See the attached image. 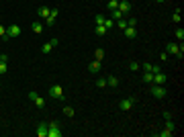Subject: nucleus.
<instances>
[{
  "mask_svg": "<svg viewBox=\"0 0 184 137\" xmlns=\"http://www.w3.org/2000/svg\"><path fill=\"white\" fill-rule=\"evenodd\" d=\"M55 45H59V41H58V39H51V41H47V43H43L41 51H43V53H49V51H51Z\"/></svg>",
  "mask_w": 184,
  "mask_h": 137,
  "instance_id": "9",
  "label": "nucleus"
},
{
  "mask_svg": "<svg viewBox=\"0 0 184 137\" xmlns=\"http://www.w3.org/2000/svg\"><path fill=\"white\" fill-rule=\"evenodd\" d=\"M104 27H107V29L111 31L113 27H115V19H104Z\"/></svg>",
  "mask_w": 184,
  "mask_h": 137,
  "instance_id": "25",
  "label": "nucleus"
},
{
  "mask_svg": "<svg viewBox=\"0 0 184 137\" xmlns=\"http://www.w3.org/2000/svg\"><path fill=\"white\" fill-rule=\"evenodd\" d=\"M119 2H121V0H111V2H108V10H117L119 8Z\"/></svg>",
  "mask_w": 184,
  "mask_h": 137,
  "instance_id": "24",
  "label": "nucleus"
},
{
  "mask_svg": "<svg viewBox=\"0 0 184 137\" xmlns=\"http://www.w3.org/2000/svg\"><path fill=\"white\" fill-rule=\"evenodd\" d=\"M174 37L180 41V43H182V39H184V29H182V27H178V29L174 31Z\"/></svg>",
  "mask_w": 184,
  "mask_h": 137,
  "instance_id": "19",
  "label": "nucleus"
},
{
  "mask_svg": "<svg viewBox=\"0 0 184 137\" xmlns=\"http://www.w3.org/2000/svg\"><path fill=\"white\" fill-rule=\"evenodd\" d=\"M125 37H127V39H135V37H137V29H135V27H127V29H125Z\"/></svg>",
  "mask_w": 184,
  "mask_h": 137,
  "instance_id": "13",
  "label": "nucleus"
},
{
  "mask_svg": "<svg viewBox=\"0 0 184 137\" xmlns=\"http://www.w3.org/2000/svg\"><path fill=\"white\" fill-rule=\"evenodd\" d=\"M37 135L39 137H47V123H39V127H37Z\"/></svg>",
  "mask_w": 184,
  "mask_h": 137,
  "instance_id": "12",
  "label": "nucleus"
},
{
  "mask_svg": "<svg viewBox=\"0 0 184 137\" xmlns=\"http://www.w3.org/2000/svg\"><path fill=\"white\" fill-rule=\"evenodd\" d=\"M49 96L55 98V100H62L63 98V88L59 86V84H53V86L49 88Z\"/></svg>",
  "mask_w": 184,
  "mask_h": 137,
  "instance_id": "3",
  "label": "nucleus"
},
{
  "mask_svg": "<svg viewBox=\"0 0 184 137\" xmlns=\"http://www.w3.org/2000/svg\"><path fill=\"white\" fill-rule=\"evenodd\" d=\"M8 72V66H6V62H2V59H0V76H2V74H6Z\"/></svg>",
  "mask_w": 184,
  "mask_h": 137,
  "instance_id": "27",
  "label": "nucleus"
},
{
  "mask_svg": "<svg viewBox=\"0 0 184 137\" xmlns=\"http://www.w3.org/2000/svg\"><path fill=\"white\" fill-rule=\"evenodd\" d=\"M166 129H168V131H172V133H174V123H172V119H166Z\"/></svg>",
  "mask_w": 184,
  "mask_h": 137,
  "instance_id": "26",
  "label": "nucleus"
},
{
  "mask_svg": "<svg viewBox=\"0 0 184 137\" xmlns=\"http://www.w3.org/2000/svg\"><path fill=\"white\" fill-rule=\"evenodd\" d=\"M158 135H160V137H170V135H172V131H168V129H164V131H160Z\"/></svg>",
  "mask_w": 184,
  "mask_h": 137,
  "instance_id": "35",
  "label": "nucleus"
},
{
  "mask_svg": "<svg viewBox=\"0 0 184 137\" xmlns=\"http://www.w3.org/2000/svg\"><path fill=\"white\" fill-rule=\"evenodd\" d=\"M31 29H33L35 35H41V33H43V25H41V23H33V25H31Z\"/></svg>",
  "mask_w": 184,
  "mask_h": 137,
  "instance_id": "16",
  "label": "nucleus"
},
{
  "mask_svg": "<svg viewBox=\"0 0 184 137\" xmlns=\"http://www.w3.org/2000/svg\"><path fill=\"white\" fill-rule=\"evenodd\" d=\"M0 39L8 41V35H6V27H4V25H0Z\"/></svg>",
  "mask_w": 184,
  "mask_h": 137,
  "instance_id": "22",
  "label": "nucleus"
},
{
  "mask_svg": "<svg viewBox=\"0 0 184 137\" xmlns=\"http://www.w3.org/2000/svg\"><path fill=\"white\" fill-rule=\"evenodd\" d=\"M139 68H141V66L137 64V62H131V64H129V70H131V72H135V70H139Z\"/></svg>",
  "mask_w": 184,
  "mask_h": 137,
  "instance_id": "34",
  "label": "nucleus"
},
{
  "mask_svg": "<svg viewBox=\"0 0 184 137\" xmlns=\"http://www.w3.org/2000/svg\"><path fill=\"white\" fill-rule=\"evenodd\" d=\"M151 80H154V72H143V82L151 84Z\"/></svg>",
  "mask_w": 184,
  "mask_h": 137,
  "instance_id": "23",
  "label": "nucleus"
},
{
  "mask_svg": "<svg viewBox=\"0 0 184 137\" xmlns=\"http://www.w3.org/2000/svg\"><path fill=\"white\" fill-rule=\"evenodd\" d=\"M94 59H98V62H102V59H104V49H100V47H98L96 51H94Z\"/></svg>",
  "mask_w": 184,
  "mask_h": 137,
  "instance_id": "21",
  "label": "nucleus"
},
{
  "mask_svg": "<svg viewBox=\"0 0 184 137\" xmlns=\"http://www.w3.org/2000/svg\"><path fill=\"white\" fill-rule=\"evenodd\" d=\"M119 10H121L123 15H127V12L131 10V4L127 2V0H121V2H119Z\"/></svg>",
  "mask_w": 184,
  "mask_h": 137,
  "instance_id": "14",
  "label": "nucleus"
},
{
  "mask_svg": "<svg viewBox=\"0 0 184 137\" xmlns=\"http://www.w3.org/2000/svg\"><path fill=\"white\" fill-rule=\"evenodd\" d=\"M100 68H102V62H98V59H94V62L88 64V72H90V74H98V72H100Z\"/></svg>",
  "mask_w": 184,
  "mask_h": 137,
  "instance_id": "8",
  "label": "nucleus"
},
{
  "mask_svg": "<svg viewBox=\"0 0 184 137\" xmlns=\"http://www.w3.org/2000/svg\"><path fill=\"white\" fill-rule=\"evenodd\" d=\"M94 31H96L98 37H102V35H107V33H108V29L104 27V25H96V29H94Z\"/></svg>",
  "mask_w": 184,
  "mask_h": 137,
  "instance_id": "17",
  "label": "nucleus"
},
{
  "mask_svg": "<svg viewBox=\"0 0 184 137\" xmlns=\"http://www.w3.org/2000/svg\"><path fill=\"white\" fill-rule=\"evenodd\" d=\"M55 16H58V8H51V12H49V16L45 19V25H47V27H51V25L55 23Z\"/></svg>",
  "mask_w": 184,
  "mask_h": 137,
  "instance_id": "11",
  "label": "nucleus"
},
{
  "mask_svg": "<svg viewBox=\"0 0 184 137\" xmlns=\"http://www.w3.org/2000/svg\"><path fill=\"white\" fill-rule=\"evenodd\" d=\"M141 68H143V70H145V72H151V68H154V64H147V62H145V64H143V66H141Z\"/></svg>",
  "mask_w": 184,
  "mask_h": 137,
  "instance_id": "36",
  "label": "nucleus"
},
{
  "mask_svg": "<svg viewBox=\"0 0 184 137\" xmlns=\"http://www.w3.org/2000/svg\"><path fill=\"white\" fill-rule=\"evenodd\" d=\"M168 57H170V53H168V51H162V53H160V59H162V62H166Z\"/></svg>",
  "mask_w": 184,
  "mask_h": 137,
  "instance_id": "37",
  "label": "nucleus"
},
{
  "mask_svg": "<svg viewBox=\"0 0 184 137\" xmlns=\"http://www.w3.org/2000/svg\"><path fill=\"white\" fill-rule=\"evenodd\" d=\"M111 12H113V19H117V21H119V19H123V16H125V15H123V12H121V10H119V8H117V10H111Z\"/></svg>",
  "mask_w": 184,
  "mask_h": 137,
  "instance_id": "28",
  "label": "nucleus"
},
{
  "mask_svg": "<svg viewBox=\"0 0 184 137\" xmlns=\"http://www.w3.org/2000/svg\"><path fill=\"white\" fill-rule=\"evenodd\" d=\"M164 82H166V74L162 72V70H160V72H155V74H154V80H151V84H164Z\"/></svg>",
  "mask_w": 184,
  "mask_h": 137,
  "instance_id": "10",
  "label": "nucleus"
},
{
  "mask_svg": "<svg viewBox=\"0 0 184 137\" xmlns=\"http://www.w3.org/2000/svg\"><path fill=\"white\" fill-rule=\"evenodd\" d=\"M166 51L168 53H172V55H178V59H182L184 57V47H182V43H168L166 45Z\"/></svg>",
  "mask_w": 184,
  "mask_h": 137,
  "instance_id": "1",
  "label": "nucleus"
},
{
  "mask_svg": "<svg viewBox=\"0 0 184 137\" xmlns=\"http://www.w3.org/2000/svg\"><path fill=\"white\" fill-rule=\"evenodd\" d=\"M117 27H119V29H121V31H125L127 27H129V25H127V19H125V16H123V19H119V21H117Z\"/></svg>",
  "mask_w": 184,
  "mask_h": 137,
  "instance_id": "20",
  "label": "nucleus"
},
{
  "mask_svg": "<svg viewBox=\"0 0 184 137\" xmlns=\"http://www.w3.org/2000/svg\"><path fill=\"white\" fill-rule=\"evenodd\" d=\"M107 86H111V88H117V86H119V80H117L115 76H108V78H107Z\"/></svg>",
  "mask_w": 184,
  "mask_h": 137,
  "instance_id": "18",
  "label": "nucleus"
},
{
  "mask_svg": "<svg viewBox=\"0 0 184 137\" xmlns=\"http://www.w3.org/2000/svg\"><path fill=\"white\" fill-rule=\"evenodd\" d=\"M62 129H59L58 121H49L47 123V137H62Z\"/></svg>",
  "mask_w": 184,
  "mask_h": 137,
  "instance_id": "2",
  "label": "nucleus"
},
{
  "mask_svg": "<svg viewBox=\"0 0 184 137\" xmlns=\"http://www.w3.org/2000/svg\"><path fill=\"white\" fill-rule=\"evenodd\" d=\"M155 2H166V0H155Z\"/></svg>",
  "mask_w": 184,
  "mask_h": 137,
  "instance_id": "38",
  "label": "nucleus"
},
{
  "mask_svg": "<svg viewBox=\"0 0 184 137\" xmlns=\"http://www.w3.org/2000/svg\"><path fill=\"white\" fill-rule=\"evenodd\" d=\"M172 21H174L176 25H180V21H182V16H180V12H174V15H172Z\"/></svg>",
  "mask_w": 184,
  "mask_h": 137,
  "instance_id": "32",
  "label": "nucleus"
},
{
  "mask_svg": "<svg viewBox=\"0 0 184 137\" xmlns=\"http://www.w3.org/2000/svg\"><path fill=\"white\" fill-rule=\"evenodd\" d=\"M96 86H98V88H104V86H107V78H98L96 80Z\"/></svg>",
  "mask_w": 184,
  "mask_h": 137,
  "instance_id": "31",
  "label": "nucleus"
},
{
  "mask_svg": "<svg viewBox=\"0 0 184 137\" xmlns=\"http://www.w3.org/2000/svg\"><path fill=\"white\" fill-rule=\"evenodd\" d=\"M63 115H66V117H74V108L72 107H63Z\"/></svg>",
  "mask_w": 184,
  "mask_h": 137,
  "instance_id": "29",
  "label": "nucleus"
},
{
  "mask_svg": "<svg viewBox=\"0 0 184 137\" xmlns=\"http://www.w3.org/2000/svg\"><path fill=\"white\" fill-rule=\"evenodd\" d=\"M6 35H8V39L10 37H19L21 35V27L19 25H10V27H6Z\"/></svg>",
  "mask_w": 184,
  "mask_h": 137,
  "instance_id": "7",
  "label": "nucleus"
},
{
  "mask_svg": "<svg viewBox=\"0 0 184 137\" xmlns=\"http://www.w3.org/2000/svg\"><path fill=\"white\" fill-rule=\"evenodd\" d=\"M104 19H107V16L96 15V16H94V23H96V25H104Z\"/></svg>",
  "mask_w": 184,
  "mask_h": 137,
  "instance_id": "30",
  "label": "nucleus"
},
{
  "mask_svg": "<svg viewBox=\"0 0 184 137\" xmlns=\"http://www.w3.org/2000/svg\"><path fill=\"white\" fill-rule=\"evenodd\" d=\"M49 12H51V10H49V6H41V8L37 10V15L41 16V19H43V21H45V19H47V16H49Z\"/></svg>",
  "mask_w": 184,
  "mask_h": 137,
  "instance_id": "15",
  "label": "nucleus"
},
{
  "mask_svg": "<svg viewBox=\"0 0 184 137\" xmlns=\"http://www.w3.org/2000/svg\"><path fill=\"white\" fill-rule=\"evenodd\" d=\"M133 104H135V100H133V98H123L121 103H119V108H121V111H131V108H133Z\"/></svg>",
  "mask_w": 184,
  "mask_h": 137,
  "instance_id": "6",
  "label": "nucleus"
},
{
  "mask_svg": "<svg viewBox=\"0 0 184 137\" xmlns=\"http://www.w3.org/2000/svg\"><path fill=\"white\" fill-rule=\"evenodd\" d=\"M151 94H154L155 98H164L166 96V88L162 84H154V86H151Z\"/></svg>",
  "mask_w": 184,
  "mask_h": 137,
  "instance_id": "5",
  "label": "nucleus"
},
{
  "mask_svg": "<svg viewBox=\"0 0 184 137\" xmlns=\"http://www.w3.org/2000/svg\"><path fill=\"white\" fill-rule=\"evenodd\" d=\"M29 98H31V100L35 103V107H37V108H41V111L45 108V100H43L41 96H39V94L35 92V90H31V92H29Z\"/></svg>",
  "mask_w": 184,
  "mask_h": 137,
  "instance_id": "4",
  "label": "nucleus"
},
{
  "mask_svg": "<svg viewBox=\"0 0 184 137\" xmlns=\"http://www.w3.org/2000/svg\"><path fill=\"white\" fill-rule=\"evenodd\" d=\"M127 25H129V27H135V25H137V19H135V16H129V19H127Z\"/></svg>",
  "mask_w": 184,
  "mask_h": 137,
  "instance_id": "33",
  "label": "nucleus"
}]
</instances>
